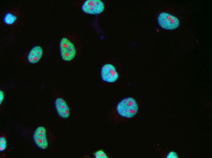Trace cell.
Masks as SVG:
<instances>
[{"label":"cell","instance_id":"obj_6","mask_svg":"<svg viewBox=\"0 0 212 158\" xmlns=\"http://www.w3.org/2000/svg\"><path fill=\"white\" fill-rule=\"evenodd\" d=\"M104 9L103 2L100 0H87L83 3L81 9L84 12L97 15L102 12Z\"/></svg>","mask_w":212,"mask_h":158},{"label":"cell","instance_id":"obj_9","mask_svg":"<svg viewBox=\"0 0 212 158\" xmlns=\"http://www.w3.org/2000/svg\"><path fill=\"white\" fill-rule=\"evenodd\" d=\"M157 150L163 158H178V154L174 151L169 150L167 148H157Z\"/></svg>","mask_w":212,"mask_h":158},{"label":"cell","instance_id":"obj_8","mask_svg":"<svg viewBox=\"0 0 212 158\" xmlns=\"http://www.w3.org/2000/svg\"><path fill=\"white\" fill-rule=\"evenodd\" d=\"M43 54L42 47L39 45L34 46L29 51L27 55V60L31 64H36L40 60Z\"/></svg>","mask_w":212,"mask_h":158},{"label":"cell","instance_id":"obj_10","mask_svg":"<svg viewBox=\"0 0 212 158\" xmlns=\"http://www.w3.org/2000/svg\"><path fill=\"white\" fill-rule=\"evenodd\" d=\"M17 18V17L14 15L10 12H8L5 15L3 21L6 24L9 25L13 23Z\"/></svg>","mask_w":212,"mask_h":158},{"label":"cell","instance_id":"obj_7","mask_svg":"<svg viewBox=\"0 0 212 158\" xmlns=\"http://www.w3.org/2000/svg\"><path fill=\"white\" fill-rule=\"evenodd\" d=\"M54 105L56 112L60 117L64 119L69 117L70 115L69 108L64 99L61 98H56Z\"/></svg>","mask_w":212,"mask_h":158},{"label":"cell","instance_id":"obj_4","mask_svg":"<svg viewBox=\"0 0 212 158\" xmlns=\"http://www.w3.org/2000/svg\"><path fill=\"white\" fill-rule=\"evenodd\" d=\"M101 80L104 82L113 83L115 82L119 77V74L116 68L112 64H106L101 67L100 71Z\"/></svg>","mask_w":212,"mask_h":158},{"label":"cell","instance_id":"obj_5","mask_svg":"<svg viewBox=\"0 0 212 158\" xmlns=\"http://www.w3.org/2000/svg\"><path fill=\"white\" fill-rule=\"evenodd\" d=\"M47 130L44 126L37 127L34 131L33 139L35 145L42 149H46L48 146Z\"/></svg>","mask_w":212,"mask_h":158},{"label":"cell","instance_id":"obj_1","mask_svg":"<svg viewBox=\"0 0 212 158\" xmlns=\"http://www.w3.org/2000/svg\"><path fill=\"white\" fill-rule=\"evenodd\" d=\"M139 108L138 104L135 99L131 97L125 98L117 104L111 118L117 122L130 119L135 116Z\"/></svg>","mask_w":212,"mask_h":158},{"label":"cell","instance_id":"obj_2","mask_svg":"<svg viewBox=\"0 0 212 158\" xmlns=\"http://www.w3.org/2000/svg\"><path fill=\"white\" fill-rule=\"evenodd\" d=\"M59 47L61 57L63 60L69 62L74 59L76 55V50L74 45L68 39L62 38Z\"/></svg>","mask_w":212,"mask_h":158},{"label":"cell","instance_id":"obj_12","mask_svg":"<svg viewBox=\"0 0 212 158\" xmlns=\"http://www.w3.org/2000/svg\"><path fill=\"white\" fill-rule=\"evenodd\" d=\"M7 141L5 136H1L0 138V151L1 152L4 150L6 149Z\"/></svg>","mask_w":212,"mask_h":158},{"label":"cell","instance_id":"obj_3","mask_svg":"<svg viewBox=\"0 0 212 158\" xmlns=\"http://www.w3.org/2000/svg\"><path fill=\"white\" fill-rule=\"evenodd\" d=\"M157 22L161 28L166 30L175 29L180 25L179 20L177 18L166 12H162L158 15Z\"/></svg>","mask_w":212,"mask_h":158},{"label":"cell","instance_id":"obj_13","mask_svg":"<svg viewBox=\"0 0 212 158\" xmlns=\"http://www.w3.org/2000/svg\"><path fill=\"white\" fill-rule=\"evenodd\" d=\"M4 98V94L3 91L0 90V104L1 105L3 101Z\"/></svg>","mask_w":212,"mask_h":158},{"label":"cell","instance_id":"obj_11","mask_svg":"<svg viewBox=\"0 0 212 158\" xmlns=\"http://www.w3.org/2000/svg\"><path fill=\"white\" fill-rule=\"evenodd\" d=\"M93 155L96 158H107L108 156L103 149L98 150L93 153Z\"/></svg>","mask_w":212,"mask_h":158}]
</instances>
